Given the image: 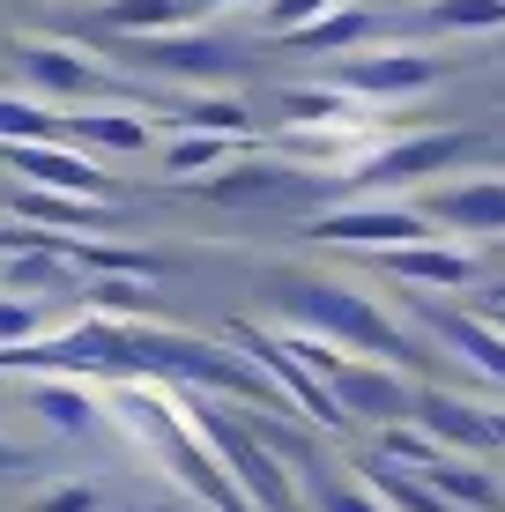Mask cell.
Here are the masks:
<instances>
[{
  "mask_svg": "<svg viewBox=\"0 0 505 512\" xmlns=\"http://www.w3.org/2000/svg\"><path fill=\"white\" fill-rule=\"evenodd\" d=\"M283 297H290V312L298 320H312L320 334H342V342H357V349H372V357H409V334L387 320L379 305H364L357 290H342V282H283Z\"/></svg>",
  "mask_w": 505,
  "mask_h": 512,
  "instance_id": "cell-1",
  "label": "cell"
},
{
  "mask_svg": "<svg viewBox=\"0 0 505 512\" xmlns=\"http://www.w3.org/2000/svg\"><path fill=\"white\" fill-rule=\"evenodd\" d=\"M439 223L424 216V208H335V216H320L312 223V238H327V245H416V238H431Z\"/></svg>",
  "mask_w": 505,
  "mask_h": 512,
  "instance_id": "cell-2",
  "label": "cell"
},
{
  "mask_svg": "<svg viewBox=\"0 0 505 512\" xmlns=\"http://www.w3.org/2000/svg\"><path fill=\"white\" fill-rule=\"evenodd\" d=\"M431 223L446 231H468V238H505V179H461V186H439L424 201Z\"/></svg>",
  "mask_w": 505,
  "mask_h": 512,
  "instance_id": "cell-3",
  "label": "cell"
},
{
  "mask_svg": "<svg viewBox=\"0 0 505 512\" xmlns=\"http://www.w3.org/2000/svg\"><path fill=\"white\" fill-rule=\"evenodd\" d=\"M431 82H439L431 52H364V60L342 67V90H357V97H416Z\"/></svg>",
  "mask_w": 505,
  "mask_h": 512,
  "instance_id": "cell-4",
  "label": "cell"
},
{
  "mask_svg": "<svg viewBox=\"0 0 505 512\" xmlns=\"http://www.w3.org/2000/svg\"><path fill=\"white\" fill-rule=\"evenodd\" d=\"M327 394H335L342 401V409H357V416H379V423H394V416H409L416 409V394H409V386L402 379H394V372H372V364H327Z\"/></svg>",
  "mask_w": 505,
  "mask_h": 512,
  "instance_id": "cell-5",
  "label": "cell"
},
{
  "mask_svg": "<svg viewBox=\"0 0 505 512\" xmlns=\"http://www.w3.org/2000/svg\"><path fill=\"white\" fill-rule=\"evenodd\" d=\"M8 156H15V171H23V179H38V186H52V193L104 201V171L82 164V156H67V149H52V141H8Z\"/></svg>",
  "mask_w": 505,
  "mask_h": 512,
  "instance_id": "cell-6",
  "label": "cell"
},
{
  "mask_svg": "<svg viewBox=\"0 0 505 512\" xmlns=\"http://www.w3.org/2000/svg\"><path fill=\"white\" fill-rule=\"evenodd\" d=\"M416 416L439 446H468V453H491L498 446V423L476 409V401H454V394H416Z\"/></svg>",
  "mask_w": 505,
  "mask_h": 512,
  "instance_id": "cell-7",
  "label": "cell"
},
{
  "mask_svg": "<svg viewBox=\"0 0 505 512\" xmlns=\"http://www.w3.org/2000/svg\"><path fill=\"white\" fill-rule=\"evenodd\" d=\"M379 260H387L394 275H409V282H439V290H461V282H476V253H461V245H431V238L387 245Z\"/></svg>",
  "mask_w": 505,
  "mask_h": 512,
  "instance_id": "cell-8",
  "label": "cell"
},
{
  "mask_svg": "<svg viewBox=\"0 0 505 512\" xmlns=\"http://www.w3.org/2000/svg\"><path fill=\"white\" fill-rule=\"evenodd\" d=\"M476 149L468 134H424V141H394L387 156H372V179H431V171H446V164H461V156Z\"/></svg>",
  "mask_w": 505,
  "mask_h": 512,
  "instance_id": "cell-9",
  "label": "cell"
},
{
  "mask_svg": "<svg viewBox=\"0 0 505 512\" xmlns=\"http://www.w3.org/2000/svg\"><path fill=\"white\" fill-rule=\"evenodd\" d=\"M431 327H439L468 364H483L491 379H505V327L491 320V312H483V320H468V312H431Z\"/></svg>",
  "mask_w": 505,
  "mask_h": 512,
  "instance_id": "cell-10",
  "label": "cell"
},
{
  "mask_svg": "<svg viewBox=\"0 0 505 512\" xmlns=\"http://www.w3.org/2000/svg\"><path fill=\"white\" fill-rule=\"evenodd\" d=\"M208 438H216V446H223V453L238 461V475L253 483V498H260V505H290V483L275 475V461H268V453L253 446L246 431H238V423H208Z\"/></svg>",
  "mask_w": 505,
  "mask_h": 512,
  "instance_id": "cell-11",
  "label": "cell"
},
{
  "mask_svg": "<svg viewBox=\"0 0 505 512\" xmlns=\"http://www.w3.org/2000/svg\"><path fill=\"white\" fill-rule=\"evenodd\" d=\"M23 67H30L38 90H60V97H82L97 82V67L82 60V52H67V45H23Z\"/></svg>",
  "mask_w": 505,
  "mask_h": 512,
  "instance_id": "cell-12",
  "label": "cell"
},
{
  "mask_svg": "<svg viewBox=\"0 0 505 512\" xmlns=\"http://www.w3.org/2000/svg\"><path fill=\"white\" fill-rule=\"evenodd\" d=\"M424 475H431V490H439V498H454V505H476V512L505 505V490L491 483V475H483V468H468V461H454V453H439V461H431Z\"/></svg>",
  "mask_w": 505,
  "mask_h": 512,
  "instance_id": "cell-13",
  "label": "cell"
},
{
  "mask_svg": "<svg viewBox=\"0 0 505 512\" xmlns=\"http://www.w3.org/2000/svg\"><path fill=\"white\" fill-rule=\"evenodd\" d=\"M194 15H201V0H112L104 23L112 30H179V23H194Z\"/></svg>",
  "mask_w": 505,
  "mask_h": 512,
  "instance_id": "cell-14",
  "label": "cell"
},
{
  "mask_svg": "<svg viewBox=\"0 0 505 512\" xmlns=\"http://www.w3.org/2000/svg\"><path fill=\"white\" fill-rule=\"evenodd\" d=\"M298 179L290 171H275V164H246V171H216L201 193L208 201H268V193H290Z\"/></svg>",
  "mask_w": 505,
  "mask_h": 512,
  "instance_id": "cell-15",
  "label": "cell"
},
{
  "mask_svg": "<svg viewBox=\"0 0 505 512\" xmlns=\"http://www.w3.org/2000/svg\"><path fill=\"white\" fill-rule=\"evenodd\" d=\"M372 490H379L387 505H402V512H461L454 498H439V490H431V475H424V483H409V475H394L387 461H372Z\"/></svg>",
  "mask_w": 505,
  "mask_h": 512,
  "instance_id": "cell-16",
  "label": "cell"
},
{
  "mask_svg": "<svg viewBox=\"0 0 505 512\" xmlns=\"http://www.w3.org/2000/svg\"><path fill=\"white\" fill-rule=\"evenodd\" d=\"M142 60L171 67V75H208V67H223V45H201V38H149Z\"/></svg>",
  "mask_w": 505,
  "mask_h": 512,
  "instance_id": "cell-17",
  "label": "cell"
},
{
  "mask_svg": "<svg viewBox=\"0 0 505 512\" xmlns=\"http://www.w3.org/2000/svg\"><path fill=\"white\" fill-rule=\"evenodd\" d=\"M67 134L60 112H45V104H23V97H0V141H52Z\"/></svg>",
  "mask_w": 505,
  "mask_h": 512,
  "instance_id": "cell-18",
  "label": "cell"
},
{
  "mask_svg": "<svg viewBox=\"0 0 505 512\" xmlns=\"http://www.w3.org/2000/svg\"><path fill=\"white\" fill-rule=\"evenodd\" d=\"M372 15H364V8H342V15H312V23L298 30V45H364V38H372Z\"/></svg>",
  "mask_w": 505,
  "mask_h": 512,
  "instance_id": "cell-19",
  "label": "cell"
},
{
  "mask_svg": "<svg viewBox=\"0 0 505 512\" xmlns=\"http://www.w3.org/2000/svg\"><path fill=\"white\" fill-rule=\"evenodd\" d=\"M67 134H90L104 149H149V127L127 112H90V119H67Z\"/></svg>",
  "mask_w": 505,
  "mask_h": 512,
  "instance_id": "cell-20",
  "label": "cell"
},
{
  "mask_svg": "<svg viewBox=\"0 0 505 512\" xmlns=\"http://www.w3.org/2000/svg\"><path fill=\"white\" fill-rule=\"evenodd\" d=\"M439 30H505V0H431Z\"/></svg>",
  "mask_w": 505,
  "mask_h": 512,
  "instance_id": "cell-21",
  "label": "cell"
},
{
  "mask_svg": "<svg viewBox=\"0 0 505 512\" xmlns=\"http://www.w3.org/2000/svg\"><path fill=\"white\" fill-rule=\"evenodd\" d=\"M23 216L30 223H90L97 216V201H82V193H23Z\"/></svg>",
  "mask_w": 505,
  "mask_h": 512,
  "instance_id": "cell-22",
  "label": "cell"
},
{
  "mask_svg": "<svg viewBox=\"0 0 505 512\" xmlns=\"http://www.w3.org/2000/svg\"><path fill=\"white\" fill-rule=\"evenodd\" d=\"M38 409L60 423V431H90V401H82L75 386H38Z\"/></svg>",
  "mask_w": 505,
  "mask_h": 512,
  "instance_id": "cell-23",
  "label": "cell"
},
{
  "mask_svg": "<svg viewBox=\"0 0 505 512\" xmlns=\"http://www.w3.org/2000/svg\"><path fill=\"white\" fill-rule=\"evenodd\" d=\"M283 112L290 119H350V104H342V90H290Z\"/></svg>",
  "mask_w": 505,
  "mask_h": 512,
  "instance_id": "cell-24",
  "label": "cell"
},
{
  "mask_svg": "<svg viewBox=\"0 0 505 512\" xmlns=\"http://www.w3.org/2000/svg\"><path fill=\"white\" fill-rule=\"evenodd\" d=\"M194 127H208V134H246V104H231V97H208V104H194Z\"/></svg>",
  "mask_w": 505,
  "mask_h": 512,
  "instance_id": "cell-25",
  "label": "cell"
},
{
  "mask_svg": "<svg viewBox=\"0 0 505 512\" xmlns=\"http://www.w3.org/2000/svg\"><path fill=\"white\" fill-rule=\"evenodd\" d=\"M312 15H327V0H268L260 23H268V30H305Z\"/></svg>",
  "mask_w": 505,
  "mask_h": 512,
  "instance_id": "cell-26",
  "label": "cell"
},
{
  "mask_svg": "<svg viewBox=\"0 0 505 512\" xmlns=\"http://www.w3.org/2000/svg\"><path fill=\"white\" fill-rule=\"evenodd\" d=\"M223 156V134H201V141H179L171 149V171H201V164H216Z\"/></svg>",
  "mask_w": 505,
  "mask_h": 512,
  "instance_id": "cell-27",
  "label": "cell"
},
{
  "mask_svg": "<svg viewBox=\"0 0 505 512\" xmlns=\"http://www.w3.org/2000/svg\"><path fill=\"white\" fill-rule=\"evenodd\" d=\"M387 453H402V461H416V468H431V461H439V438H416V431H387Z\"/></svg>",
  "mask_w": 505,
  "mask_h": 512,
  "instance_id": "cell-28",
  "label": "cell"
},
{
  "mask_svg": "<svg viewBox=\"0 0 505 512\" xmlns=\"http://www.w3.org/2000/svg\"><path fill=\"white\" fill-rule=\"evenodd\" d=\"M23 334H38V312L8 297V305H0V342H23Z\"/></svg>",
  "mask_w": 505,
  "mask_h": 512,
  "instance_id": "cell-29",
  "label": "cell"
},
{
  "mask_svg": "<svg viewBox=\"0 0 505 512\" xmlns=\"http://www.w3.org/2000/svg\"><path fill=\"white\" fill-rule=\"evenodd\" d=\"M38 512H90V490H60V498H45Z\"/></svg>",
  "mask_w": 505,
  "mask_h": 512,
  "instance_id": "cell-30",
  "label": "cell"
},
{
  "mask_svg": "<svg viewBox=\"0 0 505 512\" xmlns=\"http://www.w3.org/2000/svg\"><path fill=\"white\" fill-rule=\"evenodd\" d=\"M327 512H387V505H372V498H350V490H335V498H327Z\"/></svg>",
  "mask_w": 505,
  "mask_h": 512,
  "instance_id": "cell-31",
  "label": "cell"
},
{
  "mask_svg": "<svg viewBox=\"0 0 505 512\" xmlns=\"http://www.w3.org/2000/svg\"><path fill=\"white\" fill-rule=\"evenodd\" d=\"M23 461H30V453H23V446H8V438H0V475H8V468H23Z\"/></svg>",
  "mask_w": 505,
  "mask_h": 512,
  "instance_id": "cell-32",
  "label": "cell"
},
{
  "mask_svg": "<svg viewBox=\"0 0 505 512\" xmlns=\"http://www.w3.org/2000/svg\"><path fill=\"white\" fill-rule=\"evenodd\" d=\"M491 305H505V282H498V290H491Z\"/></svg>",
  "mask_w": 505,
  "mask_h": 512,
  "instance_id": "cell-33",
  "label": "cell"
},
{
  "mask_svg": "<svg viewBox=\"0 0 505 512\" xmlns=\"http://www.w3.org/2000/svg\"><path fill=\"white\" fill-rule=\"evenodd\" d=\"M491 423H498V446H505V416H491Z\"/></svg>",
  "mask_w": 505,
  "mask_h": 512,
  "instance_id": "cell-34",
  "label": "cell"
},
{
  "mask_svg": "<svg viewBox=\"0 0 505 512\" xmlns=\"http://www.w3.org/2000/svg\"><path fill=\"white\" fill-rule=\"evenodd\" d=\"M0 253H8V238H0Z\"/></svg>",
  "mask_w": 505,
  "mask_h": 512,
  "instance_id": "cell-35",
  "label": "cell"
}]
</instances>
